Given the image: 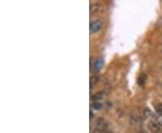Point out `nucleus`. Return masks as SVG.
Returning a JSON list of instances; mask_svg holds the SVG:
<instances>
[{
    "mask_svg": "<svg viewBox=\"0 0 162 133\" xmlns=\"http://www.w3.org/2000/svg\"><path fill=\"white\" fill-rule=\"evenodd\" d=\"M107 127V123L105 121V119L103 118H99L97 121V129L102 130V131H106V128Z\"/></svg>",
    "mask_w": 162,
    "mask_h": 133,
    "instance_id": "7ed1b4c3",
    "label": "nucleus"
},
{
    "mask_svg": "<svg viewBox=\"0 0 162 133\" xmlns=\"http://www.w3.org/2000/svg\"><path fill=\"white\" fill-rule=\"evenodd\" d=\"M90 118H91V119L93 118V113H92L91 111H90Z\"/></svg>",
    "mask_w": 162,
    "mask_h": 133,
    "instance_id": "ddd939ff",
    "label": "nucleus"
},
{
    "mask_svg": "<svg viewBox=\"0 0 162 133\" xmlns=\"http://www.w3.org/2000/svg\"><path fill=\"white\" fill-rule=\"evenodd\" d=\"M91 108L92 109H94V110H101L102 108H103V105H102V103L99 102H94L92 105H91Z\"/></svg>",
    "mask_w": 162,
    "mask_h": 133,
    "instance_id": "1a4fd4ad",
    "label": "nucleus"
},
{
    "mask_svg": "<svg viewBox=\"0 0 162 133\" xmlns=\"http://www.w3.org/2000/svg\"><path fill=\"white\" fill-rule=\"evenodd\" d=\"M146 79H147V76L145 75V74H141L140 77H138V84L139 85H143L145 81H146Z\"/></svg>",
    "mask_w": 162,
    "mask_h": 133,
    "instance_id": "6e6552de",
    "label": "nucleus"
},
{
    "mask_svg": "<svg viewBox=\"0 0 162 133\" xmlns=\"http://www.w3.org/2000/svg\"><path fill=\"white\" fill-rule=\"evenodd\" d=\"M138 133H146L145 131H139Z\"/></svg>",
    "mask_w": 162,
    "mask_h": 133,
    "instance_id": "4468645a",
    "label": "nucleus"
},
{
    "mask_svg": "<svg viewBox=\"0 0 162 133\" xmlns=\"http://www.w3.org/2000/svg\"><path fill=\"white\" fill-rule=\"evenodd\" d=\"M98 80H99V77H98V76H97V75H95V76H93V77H90V81H89L90 90H92L94 88V86L98 83Z\"/></svg>",
    "mask_w": 162,
    "mask_h": 133,
    "instance_id": "423d86ee",
    "label": "nucleus"
},
{
    "mask_svg": "<svg viewBox=\"0 0 162 133\" xmlns=\"http://www.w3.org/2000/svg\"><path fill=\"white\" fill-rule=\"evenodd\" d=\"M143 115H144L145 118H149L151 115V110L149 108H144V110H143Z\"/></svg>",
    "mask_w": 162,
    "mask_h": 133,
    "instance_id": "9d476101",
    "label": "nucleus"
},
{
    "mask_svg": "<svg viewBox=\"0 0 162 133\" xmlns=\"http://www.w3.org/2000/svg\"><path fill=\"white\" fill-rule=\"evenodd\" d=\"M98 5L97 4H94V5H91L90 6V13L91 14H93V13H95V12H97L98 10Z\"/></svg>",
    "mask_w": 162,
    "mask_h": 133,
    "instance_id": "f8f14e48",
    "label": "nucleus"
},
{
    "mask_svg": "<svg viewBox=\"0 0 162 133\" xmlns=\"http://www.w3.org/2000/svg\"><path fill=\"white\" fill-rule=\"evenodd\" d=\"M149 129L151 130L152 132L154 133H160L161 131L160 126L156 123L155 121H151L149 123Z\"/></svg>",
    "mask_w": 162,
    "mask_h": 133,
    "instance_id": "f03ea898",
    "label": "nucleus"
},
{
    "mask_svg": "<svg viewBox=\"0 0 162 133\" xmlns=\"http://www.w3.org/2000/svg\"><path fill=\"white\" fill-rule=\"evenodd\" d=\"M155 110L157 112V114H162V103H159L155 106Z\"/></svg>",
    "mask_w": 162,
    "mask_h": 133,
    "instance_id": "9b49d317",
    "label": "nucleus"
},
{
    "mask_svg": "<svg viewBox=\"0 0 162 133\" xmlns=\"http://www.w3.org/2000/svg\"><path fill=\"white\" fill-rule=\"evenodd\" d=\"M104 66V60L102 58L97 59V61L94 63V70L95 71H98L102 69V67Z\"/></svg>",
    "mask_w": 162,
    "mask_h": 133,
    "instance_id": "39448f33",
    "label": "nucleus"
},
{
    "mask_svg": "<svg viewBox=\"0 0 162 133\" xmlns=\"http://www.w3.org/2000/svg\"><path fill=\"white\" fill-rule=\"evenodd\" d=\"M153 116H154L155 122L158 123L160 127H162V114H155Z\"/></svg>",
    "mask_w": 162,
    "mask_h": 133,
    "instance_id": "0eeeda50",
    "label": "nucleus"
},
{
    "mask_svg": "<svg viewBox=\"0 0 162 133\" xmlns=\"http://www.w3.org/2000/svg\"><path fill=\"white\" fill-rule=\"evenodd\" d=\"M104 97H105V92L100 91V92H97V94H95L94 95H92L91 96V100L94 102H97L99 101H101Z\"/></svg>",
    "mask_w": 162,
    "mask_h": 133,
    "instance_id": "20e7f679",
    "label": "nucleus"
},
{
    "mask_svg": "<svg viewBox=\"0 0 162 133\" xmlns=\"http://www.w3.org/2000/svg\"><path fill=\"white\" fill-rule=\"evenodd\" d=\"M102 26H103V22L100 20H96L94 22H92L90 23V32L91 33H96L97 31H99L102 29Z\"/></svg>",
    "mask_w": 162,
    "mask_h": 133,
    "instance_id": "f257e3e1",
    "label": "nucleus"
}]
</instances>
